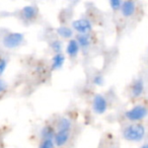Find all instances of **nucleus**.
I'll return each instance as SVG.
<instances>
[{
  "label": "nucleus",
  "instance_id": "obj_1",
  "mask_svg": "<svg viewBox=\"0 0 148 148\" xmlns=\"http://www.w3.org/2000/svg\"><path fill=\"white\" fill-rule=\"evenodd\" d=\"M146 133V129L142 124L140 123H133L128 125L123 130V136L128 141H141L144 138Z\"/></svg>",
  "mask_w": 148,
  "mask_h": 148
},
{
  "label": "nucleus",
  "instance_id": "obj_2",
  "mask_svg": "<svg viewBox=\"0 0 148 148\" xmlns=\"http://www.w3.org/2000/svg\"><path fill=\"white\" fill-rule=\"evenodd\" d=\"M148 115V110L146 107L142 105H137L130 109L129 111L126 112L125 116L129 121L132 122H138L143 120Z\"/></svg>",
  "mask_w": 148,
  "mask_h": 148
},
{
  "label": "nucleus",
  "instance_id": "obj_3",
  "mask_svg": "<svg viewBox=\"0 0 148 148\" xmlns=\"http://www.w3.org/2000/svg\"><path fill=\"white\" fill-rule=\"evenodd\" d=\"M23 34L21 33H9L3 38V45L8 49H14L17 48L23 44Z\"/></svg>",
  "mask_w": 148,
  "mask_h": 148
},
{
  "label": "nucleus",
  "instance_id": "obj_4",
  "mask_svg": "<svg viewBox=\"0 0 148 148\" xmlns=\"http://www.w3.org/2000/svg\"><path fill=\"white\" fill-rule=\"evenodd\" d=\"M72 27L80 35H87L91 31V23L87 18H78L72 23Z\"/></svg>",
  "mask_w": 148,
  "mask_h": 148
},
{
  "label": "nucleus",
  "instance_id": "obj_5",
  "mask_svg": "<svg viewBox=\"0 0 148 148\" xmlns=\"http://www.w3.org/2000/svg\"><path fill=\"white\" fill-rule=\"evenodd\" d=\"M92 108L95 113L99 114V115H101V114H103L107 111V108H108L107 99L101 95H95L92 101Z\"/></svg>",
  "mask_w": 148,
  "mask_h": 148
},
{
  "label": "nucleus",
  "instance_id": "obj_6",
  "mask_svg": "<svg viewBox=\"0 0 148 148\" xmlns=\"http://www.w3.org/2000/svg\"><path fill=\"white\" fill-rule=\"evenodd\" d=\"M70 138V130H58L54 137V143L58 147L65 145Z\"/></svg>",
  "mask_w": 148,
  "mask_h": 148
},
{
  "label": "nucleus",
  "instance_id": "obj_7",
  "mask_svg": "<svg viewBox=\"0 0 148 148\" xmlns=\"http://www.w3.org/2000/svg\"><path fill=\"white\" fill-rule=\"evenodd\" d=\"M136 9V5L134 1H131V0H127V1H124L122 3V7H121V11L122 14L126 17H129L131 15L134 14Z\"/></svg>",
  "mask_w": 148,
  "mask_h": 148
},
{
  "label": "nucleus",
  "instance_id": "obj_8",
  "mask_svg": "<svg viewBox=\"0 0 148 148\" xmlns=\"http://www.w3.org/2000/svg\"><path fill=\"white\" fill-rule=\"evenodd\" d=\"M144 91V82L142 79H136L131 85V95L134 97H139Z\"/></svg>",
  "mask_w": 148,
  "mask_h": 148
},
{
  "label": "nucleus",
  "instance_id": "obj_9",
  "mask_svg": "<svg viewBox=\"0 0 148 148\" xmlns=\"http://www.w3.org/2000/svg\"><path fill=\"white\" fill-rule=\"evenodd\" d=\"M79 49H80V47H79L76 40L75 39L69 40V42L67 44V47H66V52H67L68 55L71 56V57H75L78 54Z\"/></svg>",
  "mask_w": 148,
  "mask_h": 148
},
{
  "label": "nucleus",
  "instance_id": "obj_10",
  "mask_svg": "<svg viewBox=\"0 0 148 148\" xmlns=\"http://www.w3.org/2000/svg\"><path fill=\"white\" fill-rule=\"evenodd\" d=\"M23 16L25 17V19H33L37 16L38 14V9L36 6H33V5H27V6H25L23 8Z\"/></svg>",
  "mask_w": 148,
  "mask_h": 148
},
{
  "label": "nucleus",
  "instance_id": "obj_11",
  "mask_svg": "<svg viewBox=\"0 0 148 148\" xmlns=\"http://www.w3.org/2000/svg\"><path fill=\"white\" fill-rule=\"evenodd\" d=\"M75 40H76L77 43H78L79 47L82 48V49H87L91 44V39L88 34H87V35H80V34H79Z\"/></svg>",
  "mask_w": 148,
  "mask_h": 148
},
{
  "label": "nucleus",
  "instance_id": "obj_12",
  "mask_svg": "<svg viewBox=\"0 0 148 148\" xmlns=\"http://www.w3.org/2000/svg\"><path fill=\"white\" fill-rule=\"evenodd\" d=\"M64 61H65V57H64L63 54H55V56L52 59V68L53 69H59V68H61L63 66Z\"/></svg>",
  "mask_w": 148,
  "mask_h": 148
},
{
  "label": "nucleus",
  "instance_id": "obj_13",
  "mask_svg": "<svg viewBox=\"0 0 148 148\" xmlns=\"http://www.w3.org/2000/svg\"><path fill=\"white\" fill-rule=\"evenodd\" d=\"M55 134H56V132L53 128L50 127V126H46V127H44L43 129H42L41 137L43 140H48V139L53 140L54 137H55Z\"/></svg>",
  "mask_w": 148,
  "mask_h": 148
},
{
  "label": "nucleus",
  "instance_id": "obj_14",
  "mask_svg": "<svg viewBox=\"0 0 148 148\" xmlns=\"http://www.w3.org/2000/svg\"><path fill=\"white\" fill-rule=\"evenodd\" d=\"M57 33L59 36H61L64 39H69L73 36V31L70 27H66V25H61L57 29Z\"/></svg>",
  "mask_w": 148,
  "mask_h": 148
},
{
  "label": "nucleus",
  "instance_id": "obj_15",
  "mask_svg": "<svg viewBox=\"0 0 148 148\" xmlns=\"http://www.w3.org/2000/svg\"><path fill=\"white\" fill-rule=\"evenodd\" d=\"M57 128L58 130H70V128H71V121L66 117L61 118L58 121Z\"/></svg>",
  "mask_w": 148,
  "mask_h": 148
},
{
  "label": "nucleus",
  "instance_id": "obj_16",
  "mask_svg": "<svg viewBox=\"0 0 148 148\" xmlns=\"http://www.w3.org/2000/svg\"><path fill=\"white\" fill-rule=\"evenodd\" d=\"M51 47H52V49L56 52V54L60 53V52H61V49H62V43L59 41V40H54V41L51 43Z\"/></svg>",
  "mask_w": 148,
  "mask_h": 148
},
{
  "label": "nucleus",
  "instance_id": "obj_17",
  "mask_svg": "<svg viewBox=\"0 0 148 148\" xmlns=\"http://www.w3.org/2000/svg\"><path fill=\"white\" fill-rule=\"evenodd\" d=\"M39 148H55V143H54V140H51V139L43 140Z\"/></svg>",
  "mask_w": 148,
  "mask_h": 148
},
{
  "label": "nucleus",
  "instance_id": "obj_18",
  "mask_svg": "<svg viewBox=\"0 0 148 148\" xmlns=\"http://www.w3.org/2000/svg\"><path fill=\"white\" fill-rule=\"evenodd\" d=\"M122 1H120V0H112L111 2H110V5H111V7L113 9H115V10H118V9H121L122 7Z\"/></svg>",
  "mask_w": 148,
  "mask_h": 148
},
{
  "label": "nucleus",
  "instance_id": "obj_19",
  "mask_svg": "<svg viewBox=\"0 0 148 148\" xmlns=\"http://www.w3.org/2000/svg\"><path fill=\"white\" fill-rule=\"evenodd\" d=\"M6 65H7V62L4 58L0 57V76H1V74L4 72L5 68H6Z\"/></svg>",
  "mask_w": 148,
  "mask_h": 148
},
{
  "label": "nucleus",
  "instance_id": "obj_20",
  "mask_svg": "<svg viewBox=\"0 0 148 148\" xmlns=\"http://www.w3.org/2000/svg\"><path fill=\"white\" fill-rule=\"evenodd\" d=\"M93 82L97 85H101L103 83V77L101 75H97V76L93 78Z\"/></svg>",
  "mask_w": 148,
  "mask_h": 148
},
{
  "label": "nucleus",
  "instance_id": "obj_21",
  "mask_svg": "<svg viewBox=\"0 0 148 148\" xmlns=\"http://www.w3.org/2000/svg\"><path fill=\"white\" fill-rule=\"evenodd\" d=\"M5 88H6V83H5L2 79H0V92L4 91Z\"/></svg>",
  "mask_w": 148,
  "mask_h": 148
},
{
  "label": "nucleus",
  "instance_id": "obj_22",
  "mask_svg": "<svg viewBox=\"0 0 148 148\" xmlns=\"http://www.w3.org/2000/svg\"><path fill=\"white\" fill-rule=\"evenodd\" d=\"M141 148H148V144H145V145H143Z\"/></svg>",
  "mask_w": 148,
  "mask_h": 148
}]
</instances>
